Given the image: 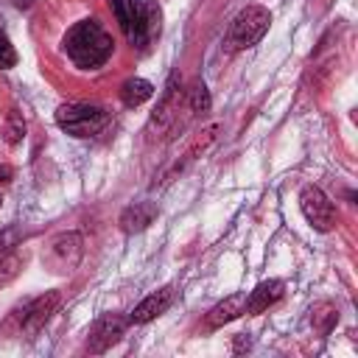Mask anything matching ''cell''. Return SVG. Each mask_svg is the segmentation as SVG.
I'll return each instance as SVG.
<instances>
[{"mask_svg": "<svg viewBox=\"0 0 358 358\" xmlns=\"http://www.w3.org/2000/svg\"><path fill=\"white\" fill-rule=\"evenodd\" d=\"M56 305H59V291H48V294H42V296H36L34 302H28L25 308H22V313H20V333L22 336H36L39 330H42V324L50 319V313L56 310Z\"/></svg>", "mask_w": 358, "mask_h": 358, "instance_id": "obj_8", "label": "cell"}, {"mask_svg": "<svg viewBox=\"0 0 358 358\" xmlns=\"http://www.w3.org/2000/svg\"><path fill=\"white\" fill-rule=\"evenodd\" d=\"M62 48L78 70H98L109 62L115 50V39L98 20H78L64 34Z\"/></svg>", "mask_w": 358, "mask_h": 358, "instance_id": "obj_1", "label": "cell"}, {"mask_svg": "<svg viewBox=\"0 0 358 358\" xmlns=\"http://www.w3.org/2000/svg\"><path fill=\"white\" fill-rule=\"evenodd\" d=\"M0 207H3V199H0Z\"/></svg>", "mask_w": 358, "mask_h": 358, "instance_id": "obj_23", "label": "cell"}, {"mask_svg": "<svg viewBox=\"0 0 358 358\" xmlns=\"http://www.w3.org/2000/svg\"><path fill=\"white\" fill-rule=\"evenodd\" d=\"M11 176H14V168H11V165H6V162H0V185H8V182H11Z\"/></svg>", "mask_w": 358, "mask_h": 358, "instance_id": "obj_20", "label": "cell"}, {"mask_svg": "<svg viewBox=\"0 0 358 358\" xmlns=\"http://www.w3.org/2000/svg\"><path fill=\"white\" fill-rule=\"evenodd\" d=\"M171 302H173V285H165V288L148 294L145 299H140V302L134 305V310L129 313V322H134V324H145V322L157 319L159 313H165Z\"/></svg>", "mask_w": 358, "mask_h": 358, "instance_id": "obj_9", "label": "cell"}, {"mask_svg": "<svg viewBox=\"0 0 358 358\" xmlns=\"http://www.w3.org/2000/svg\"><path fill=\"white\" fill-rule=\"evenodd\" d=\"M241 313H246V294H232V296H227L224 302H218L210 313H207V327L210 330H215V327H224L227 322H232V319H238Z\"/></svg>", "mask_w": 358, "mask_h": 358, "instance_id": "obj_13", "label": "cell"}, {"mask_svg": "<svg viewBox=\"0 0 358 358\" xmlns=\"http://www.w3.org/2000/svg\"><path fill=\"white\" fill-rule=\"evenodd\" d=\"M81 255H84V241H81V235H78V232H62V235H56V238L48 243V249L42 252V263H45L50 271H56V274H67V271H73V268L81 263Z\"/></svg>", "mask_w": 358, "mask_h": 358, "instance_id": "obj_5", "label": "cell"}, {"mask_svg": "<svg viewBox=\"0 0 358 358\" xmlns=\"http://www.w3.org/2000/svg\"><path fill=\"white\" fill-rule=\"evenodd\" d=\"M126 324H129V319H123V316H117V313H103V316L90 327L87 350L95 352V355H98V352H106L112 344L120 341Z\"/></svg>", "mask_w": 358, "mask_h": 358, "instance_id": "obj_7", "label": "cell"}, {"mask_svg": "<svg viewBox=\"0 0 358 358\" xmlns=\"http://www.w3.org/2000/svg\"><path fill=\"white\" fill-rule=\"evenodd\" d=\"M14 3H17V6H20V8H28V6H31V3H34V0H14Z\"/></svg>", "mask_w": 358, "mask_h": 358, "instance_id": "obj_22", "label": "cell"}, {"mask_svg": "<svg viewBox=\"0 0 358 358\" xmlns=\"http://www.w3.org/2000/svg\"><path fill=\"white\" fill-rule=\"evenodd\" d=\"M310 322H313V327H316L322 336H327V333L333 330V324L338 322V308L330 305V302H319V305L310 308Z\"/></svg>", "mask_w": 358, "mask_h": 358, "instance_id": "obj_15", "label": "cell"}, {"mask_svg": "<svg viewBox=\"0 0 358 358\" xmlns=\"http://www.w3.org/2000/svg\"><path fill=\"white\" fill-rule=\"evenodd\" d=\"M187 106H190V112H196V115L210 112V92H207L204 81H196V84L187 90Z\"/></svg>", "mask_w": 358, "mask_h": 358, "instance_id": "obj_17", "label": "cell"}, {"mask_svg": "<svg viewBox=\"0 0 358 358\" xmlns=\"http://www.w3.org/2000/svg\"><path fill=\"white\" fill-rule=\"evenodd\" d=\"M179 87H176V76H171V81H168V90H165V95H162V101H159V106H157V112L151 115V129L157 126L159 131H165L168 126H171V120L176 117V112H179Z\"/></svg>", "mask_w": 358, "mask_h": 358, "instance_id": "obj_12", "label": "cell"}, {"mask_svg": "<svg viewBox=\"0 0 358 358\" xmlns=\"http://www.w3.org/2000/svg\"><path fill=\"white\" fill-rule=\"evenodd\" d=\"M115 20L134 48H145L154 34H159V8L143 0H109Z\"/></svg>", "mask_w": 358, "mask_h": 358, "instance_id": "obj_2", "label": "cell"}, {"mask_svg": "<svg viewBox=\"0 0 358 358\" xmlns=\"http://www.w3.org/2000/svg\"><path fill=\"white\" fill-rule=\"evenodd\" d=\"M56 123L73 137H92L109 123V115L92 103H62L56 109Z\"/></svg>", "mask_w": 358, "mask_h": 358, "instance_id": "obj_4", "label": "cell"}, {"mask_svg": "<svg viewBox=\"0 0 358 358\" xmlns=\"http://www.w3.org/2000/svg\"><path fill=\"white\" fill-rule=\"evenodd\" d=\"M22 263H25L22 255H0V285L11 282V280L20 274Z\"/></svg>", "mask_w": 358, "mask_h": 358, "instance_id": "obj_18", "label": "cell"}, {"mask_svg": "<svg viewBox=\"0 0 358 358\" xmlns=\"http://www.w3.org/2000/svg\"><path fill=\"white\" fill-rule=\"evenodd\" d=\"M282 291H285V282H282V280H263V282L246 296V313H249V316L263 313L266 308H271V305L282 296Z\"/></svg>", "mask_w": 358, "mask_h": 358, "instance_id": "obj_10", "label": "cell"}, {"mask_svg": "<svg viewBox=\"0 0 358 358\" xmlns=\"http://www.w3.org/2000/svg\"><path fill=\"white\" fill-rule=\"evenodd\" d=\"M154 95V87H151V81H145V78H129L123 87H120V101L126 103V106H140L143 101H148Z\"/></svg>", "mask_w": 358, "mask_h": 358, "instance_id": "obj_14", "label": "cell"}, {"mask_svg": "<svg viewBox=\"0 0 358 358\" xmlns=\"http://www.w3.org/2000/svg\"><path fill=\"white\" fill-rule=\"evenodd\" d=\"M157 218V204L154 201H134V204H129L123 213H120V229L123 232H143L151 221Z\"/></svg>", "mask_w": 358, "mask_h": 358, "instance_id": "obj_11", "label": "cell"}, {"mask_svg": "<svg viewBox=\"0 0 358 358\" xmlns=\"http://www.w3.org/2000/svg\"><path fill=\"white\" fill-rule=\"evenodd\" d=\"M17 64V53H14V45L8 42V36L0 31V67H14Z\"/></svg>", "mask_w": 358, "mask_h": 358, "instance_id": "obj_19", "label": "cell"}, {"mask_svg": "<svg viewBox=\"0 0 358 358\" xmlns=\"http://www.w3.org/2000/svg\"><path fill=\"white\" fill-rule=\"evenodd\" d=\"M241 350H249V338H246L243 333L235 338V352H241Z\"/></svg>", "mask_w": 358, "mask_h": 358, "instance_id": "obj_21", "label": "cell"}, {"mask_svg": "<svg viewBox=\"0 0 358 358\" xmlns=\"http://www.w3.org/2000/svg\"><path fill=\"white\" fill-rule=\"evenodd\" d=\"M271 25V14L268 8L263 6H246L243 11H238V17L232 20L229 31H227V39H224V48L229 53H238V50H246L252 45H257L266 31Z\"/></svg>", "mask_w": 358, "mask_h": 358, "instance_id": "obj_3", "label": "cell"}, {"mask_svg": "<svg viewBox=\"0 0 358 358\" xmlns=\"http://www.w3.org/2000/svg\"><path fill=\"white\" fill-rule=\"evenodd\" d=\"M299 207L316 232H330L336 227V207L316 185H305L299 190Z\"/></svg>", "mask_w": 358, "mask_h": 358, "instance_id": "obj_6", "label": "cell"}, {"mask_svg": "<svg viewBox=\"0 0 358 358\" xmlns=\"http://www.w3.org/2000/svg\"><path fill=\"white\" fill-rule=\"evenodd\" d=\"M3 137H6L8 145L22 143V137H25V120H22V112L20 109H8V117H6V126H3Z\"/></svg>", "mask_w": 358, "mask_h": 358, "instance_id": "obj_16", "label": "cell"}]
</instances>
